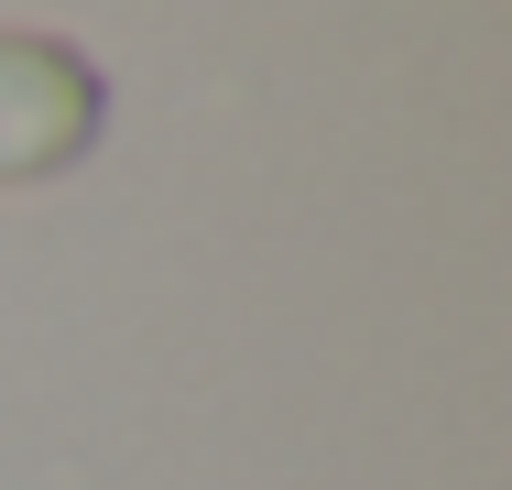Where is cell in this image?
Listing matches in <instances>:
<instances>
[{"label":"cell","instance_id":"6da1fadb","mask_svg":"<svg viewBox=\"0 0 512 490\" xmlns=\"http://www.w3.org/2000/svg\"><path fill=\"white\" fill-rule=\"evenodd\" d=\"M109 131V88L77 44L44 33H0V186H44L66 175Z\"/></svg>","mask_w":512,"mask_h":490}]
</instances>
